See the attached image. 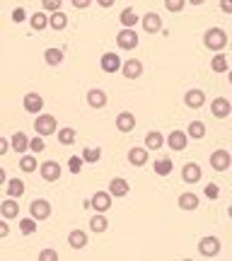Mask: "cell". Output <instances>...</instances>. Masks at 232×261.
<instances>
[{
    "mask_svg": "<svg viewBox=\"0 0 232 261\" xmlns=\"http://www.w3.org/2000/svg\"><path fill=\"white\" fill-rule=\"evenodd\" d=\"M8 232H10V227L3 222V225H0V237H8Z\"/></svg>",
    "mask_w": 232,
    "mask_h": 261,
    "instance_id": "cell-49",
    "label": "cell"
},
{
    "mask_svg": "<svg viewBox=\"0 0 232 261\" xmlns=\"http://www.w3.org/2000/svg\"><path fill=\"white\" fill-rule=\"evenodd\" d=\"M128 162L133 167H143L148 162V148H131L128 150Z\"/></svg>",
    "mask_w": 232,
    "mask_h": 261,
    "instance_id": "cell-16",
    "label": "cell"
},
{
    "mask_svg": "<svg viewBox=\"0 0 232 261\" xmlns=\"http://www.w3.org/2000/svg\"><path fill=\"white\" fill-rule=\"evenodd\" d=\"M167 145H169L172 150H184V148H186V133H181V131H172L169 138H167Z\"/></svg>",
    "mask_w": 232,
    "mask_h": 261,
    "instance_id": "cell-19",
    "label": "cell"
},
{
    "mask_svg": "<svg viewBox=\"0 0 232 261\" xmlns=\"http://www.w3.org/2000/svg\"><path fill=\"white\" fill-rule=\"evenodd\" d=\"M0 213H3L5 218H17V215H20V206L15 203V198H8V201L0 206Z\"/></svg>",
    "mask_w": 232,
    "mask_h": 261,
    "instance_id": "cell-26",
    "label": "cell"
},
{
    "mask_svg": "<svg viewBox=\"0 0 232 261\" xmlns=\"http://www.w3.org/2000/svg\"><path fill=\"white\" fill-rule=\"evenodd\" d=\"M29 213H32V218L34 220H46L49 215H51V203L44 201V198H37V201L29 203Z\"/></svg>",
    "mask_w": 232,
    "mask_h": 261,
    "instance_id": "cell-5",
    "label": "cell"
},
{
    "mask_svg": "<svg viewBox=\"0 0 232 261\" xmlns=\"http://www.w3.org/2000/svg\"><path fill=\"white\" fill-rule=\"evenodd\" d=\"M87 104H90L92 109H102V107L107 104V92H102V90H90V92H87Z\"/></svg>",
    "mask_w": 232,
    "mask_h": 261,
    "instance_id": "cell-18",
    "label": "cell"
},
{
    "mask_svg": "<svg viewBox=\"0 0 232 261\" xmlns=\"http://www.w3.org/2000/svg\"><path fill=\"white\" fill-rule=\"evenodd\" d=\"M121 73L128 78V80H136V78H140V75H143V63H140V61H136V58H131V61H126V63H123Z\"/></svg>",
    "mask_w": 232,
    "mask_h": 261,
    "instance_id": "cell-11",
    "label": "cell"
},
{
    "mask_svg": "<svg viewBox=\"0 0 232 261\" xmlns=\"http://www.w3.org/2000/svg\"><path fill=\"white\" fill-rule=\"evenodd\" d=\"M123 63L121 58H119V54H104L102 56V70L104 73H116V70H121Z\"/></svg>",
    "mask_w": 232,
    "mask_h": 261,
    "instance_id": "cell-12",
    "label": "cell"
},
{
    "mask_svg": "<svg viewBox=\"0 0 232 261\" xmlns=\"http://www.w3.org/2000/svg\"><path fill=\"white\" fill-rule=\"evenodd\" d=\"M136 22H138V15L133 13L131 8H126V10L121 13V25H123V29H131L133 25H136Z\"/></svg>",
    "mask_w": 232,
    "mask_h": 261,
    "instance_id": "cell-31",
    "label": "cell"
},
{
    "mask_svg": "<svg viewBox=\"0 0 232 261\" xmlns=\"http://www.w3.org/2000/svg\"><path fill=\"white\" fill-rule=\"evenodd\" d=\"M58 143H61V145L75 143V131H73V128H61V131H58Z\"/></svg>",
    "mask_w": 232,
    "mask_h": 261,
    "instance_id": "cell-32",
    "label": "cell"
},
{
    "mask_svg": "<svg viewBox=\"0 0 232 261\" xmlns=\"http://www.w3.org/2000/svg\"><path fill=\"white\" fill-rule=\"evenodd\" d=\"M205 196H208V198H218L220 189L215 186V184H208V186H205Z\"/></svg>",
    "mask_w": 232,
    "mask_h": 261,
    "instance_id": "cell-44",
    "label": "cell"
},
{
    "mask_svg": "<svg viewBox=\"0 0 232 261\" xmlns=\"http://www.w3.org/2000/svg\"><path fill=\"white\" fill-rule=\"evenodd\" d=\"M109 193H111V196H126V193H128V181H126V179H121V177L111 179Z\"/></svg>",
    "mask_w": 232,
    "mask_h": 261,
    "instance_id": "cell-21",
    "label": "cell"
},
{
    "mask_svg": "<svg viewBox=\"0 0 232 261\" xmlns=\"http://www.w3.org/2000/svg\"><path fill=\"white\" fill-rule=\"evenodd\" d=\"M34 131L39 136H54L56 131H58V124H56V119L51 114H39L37 121H34Z\"/></svg>",
    "mask_w": 232,
    "mask_h": 261,
    "instance_id": "cell-2",
    "label": "cell"
},
{
    "mask_svg": "<svg viewBox=\"0 0 232 261\" xmlns=\"http://www.w3.org/2000/svg\"><path fill=\"white\" fill-rule=\"evenodd\" d=\"M29 150H34V152L44 150V136H37L34 140H29Z\"/></svg>",
    "mask_w": 232,
    "mask_h": 261,
    "instance_id": "cell-41",
    "label": "cell"
},
{
    "mask_svg": "<svg viewBox=\"0 0 232 261\" xmlns=\"http://www.w3.org/2000/svg\"><path fill=\"white\" fill-rule=\"evenodd\" d=\"M73 5H75L78 10H82V8H87L90 3H87V0H73Z\"/></svg>",
    "mask_w": 232,
    "mask_h": 261,
    "instance_id": "cell-48",
    "label": "cell"
},
{
    "mask_svg": "<svg viewBox=\"0 0 232 261\" xmlns=\"http://www.w3.org/2000/svg\"><path fill=\"white\" fill-rule=\"evenodd\" d=\"M22 193H25V184H22L20 179H10V181H8V196H10V198H20Z\"/></svg>",
    "mask_w": 232,
    "mask_h": 261,
    "instance_id": "cell-28",
    "label": "cell"
},
{
    "mask_svg": "<svg viewBox=\"0 0 232 261\" xmlns=\"http://www.w3.org/2000/svg\"><path fill=\"white\" fill-rule=\"evenodd\" d=\"M210 68H213V73H227V58H225V54H215V56H213Z\"/></svg>",
    "mask_w": 232,
    "mask_h": 261,
    "instance_id": "cell-29",
    "label": "cell"
},
{
    "mask_svg": "<svg viewBox=\"0 0 232 261\" xmlns=\"http://www.w3.org/2000/svg\"><path fill=\"white\" fill-rule=\"evenodd\" d=\"M99 157H102V150H99V148H87V150H82V160H85V162H99Z\"/></svg>",
    "mask_w": 232,
    "mask_h": 261,
    "instance_id": "cell-36",
    "label": "cell"
},
{
    "mask_svg": "<svg viewBox=\"0 0 232 261\" xmlns=\"http://www.w3.org/2000/svg\"><path fill=\"white\" fill-rule=\"evenodd\" d=\"M198 251H201L203 256H218L220 254V239L218 237H203V239L198 242Z\"/></svg>",
    "mask_w": 232,
    "mask_h": 261,
    "instance_id": "cell-6",
    "label": "cell"
},
{
    "mask_svg": "<svg viewBox=\"0 0 232 261\" xmlns=\"http://www.w3.org/2000/svg\"><path fill=\"white\" fill-rule=\"evenodd\" d=\"M90 203H92V208H95L97 213H107L111 208V193L107 191H97L92 198H90Z\"/></svg>",
    "mask_w": 232,
    "mask_h": 261,
    "instance_id": "cell-8",
    "label": "cell"
},
{
    "mask_svg": "<svg viewBox=\"0 0 232 261\" xmlns=\"http://www.w3.org/2000/svg\"><path fill=\"white\" fill-rule=\"evenodd\" d=\"M49 27L51 29H56V32H61V29H66L68 27V17L63 13H56V15H51L49 17Z\"/></svg>",
    "mask_w": 232,
    "mask_h": 261,
    "instance_id": "cell-25",
    "label": "cell"
},
{
    "mask_svg": "<svg viewBox=\"0 0 232 261\" xmlns=\"http://www.w3.org/2000/svg\"><path fill=\"white\" fill-rule=\"evenodd\" d=\"M20 169H22V172H34V169H37V160H34V155H25V157L20 160Z\"/></svg>",
    "mask_w": 232,
    "mask_h": 261,
    "instance_id": "cell-37",
    "label": "cell"
},
{
    "mask_svg": "<svg viewBox=\"0 0 232 261\" xmlns=\"http://www.w3.org/2000/svg\"><path fill=\"white\" fill-rule=\"evenodd\" d=\"M203 44H205V49H210V51H222L227 46V34L220 27H213L203 34Z\"/></svg>",
    "mask_w": 232,
    "mask_h": 261,
    "instance_id": "cell-1",
    "label": "cell"
},
{
    "mask_svg": "<svg viewBox=\"0 0 232 261\" xmlns=\"http://www.w3.org/2000/svg\"><path fill=\"white\" fill-rule=\"evenodd\" d=\"M10 145H13L10 140H0V152H8L10 150Z\"/></svg>",
    "mask_w": 232,
    "mask_h": 261,
    "instance_id": "cell-47",
    "label": "cell"
},
{
    "mask_svg": "<svg viewBox=\"0 0 232 261\" xmlns=\"http://www.w3.org/2000/svg\"><path fill=\"white\" fill-rule=\"evenodd\" d=\"M179 208H181V210H196V208H198V196L191 191L181 193V196H179Z\"/></svg>",
    "mask_w": 232,
    "mask_h": 261,
    "instance_id": "cell-20",
    "label": "cell"
},
{
    "mask_svg": "<svg viewBox=\"0 0 232 261\" xmlns=\"http://www.w3.org/2000/svg\"><path fill=\"white\" fill-rule=\"evenodd\" d=\"M39 174H41V179H46V181H56V179H61V165L54 162V160H46V162L39 167Z\"/></svg>",
    "mask_w": 232,
    "mask_h": 261,
    "instance_id": "cell-7",
    "label": "cell"
},
{
    "mask_svg": "<svg viewBox=\"0 0 232 261\" xmlns=\"http://www.w3.org/2000/svg\"><path fill=\"white\" fill-rule=\"evenodd\" d=\"M25 109L32 111V114H39L44 109V99H41L39 92H27L25 95Z\"/></svg>",
    "mask_w": 232,
    "mask_h": 261,
    "instance_id": "cell-13",
    "label": "cell"
},
{
    "mask_svg": "<svg viewBox=\"0 0 232 261\" xmlns=\"http://www.w3.org/2000/svg\"><path fill=\"white\" fill-rule=\"evenodd\" d=\"M232 165V157L227 150H213L210 155V167L215 169V172H225V169H230Z\"/></svg>",
    "mask_w": 232,
    "mask_h": 261,
    "instance_id": "cell-3",
    "label": "cell"
},
{
    "mask_svg": "<svg viewBox=\"0 0 232 261\" xmlns=\"http://www.w3.org/2000/svg\"><path fill=\"white\" fill-rule=\"evenodd\" d=\"M44 61H46L49 66H58V63H63V51H61V49H46Z\"/></svg>",
    "mask_w": 232,
    "mask_h": 261,
    "instance_id": "cell-27",
    "label": "cell"
},
{
    "mask_svg": "<svg viewBox=\"0 0 232 261\" xmlns=\"http://www.w3.org/2000/svg\"><path fill=\"white\" fill-rule=\"evenodd\" d=\"M90 227H92V232H104V230L109 227V222H107V218H104L102 213H97L95 218L90 220Z\"/></svg>",
    "mask_w": 232,
    "mask_h": 261,
    "instance_id": "cell-30",
    "label": "cell"
},
{
    "mask_svg": "<svg viewBox=\"0 0 232 261\" xmlns=\"http://www.w3.org/2000/svg\"><path fill=\"white\" fill-rule=\"evenodd\" d=\"M205 102V95L201 90H189L186 95H184V104L186 107H191V109H198V107H203Z\"/></svg>",
    "mask_w": 232,
    "mask_h": 261,
    "instance_id": "cell-15",
    "label": "cell"
},
{
    "mask_svg": "<svg viewBox=\"0 0 232 261\" xmlns=\"http://www.w3.org/2000/svg\"><path fill=\"white\" fill-rule=\"evenodd\" d=\"M230 218H232V206H230Z\"/></svg>",
    "mask_w": 232,
    "mask_h": 261,
    "instance_id": "cell-50",
    "label": "cell"
},
{
    "mask_svg": "<svg viewBox=\"0 0 232 261\" xmlns=\"http://www.w3.org/2000/svg\"><path fill=\"white\" fill-rule=\"evenodd\" d=\"M58 8H61V3H56V0H46V3H44V10H49V13H61V10H58Z\"/></svg>",
    "mask_w": 232,
    "mask_h": 261,
    "instance_id": "cell-43",
    "label": "cell"
},
{
    "mask_svg": "<svg viewBox=\"0 0 232 261\" xmlns=\"http://www.w3.org/2000/svg\"><path fill=\"white\" fill-rule=\"evenodd\" d=\"M189 136L191 138H203L205 136V126H203V121H193V124H189Z\"/></svg>",
    "mask_w": 232,
    "mask_h": 261,
    "instance_id": "cell-35",
    "label": "cell"
},
{
    "mask_svg": "<svg viewBox=\"0 0 232 261\" xmlns=\"http://www.w3.org/2000/svg\"><path fill=\"white\" fill-rule=\"evenodd\" d=\"M44 27H49V17H46L44 13L32 15V29H37V32H41Z\"/></svg>",
    "mask_w": 232,
    "mask_h": 261,
    "instance_id": "cell-34",
    "label": "cell"
},
{
    "mask_svg": "<svg viewBox=\"0 0 232 261\" xmlns=\"http://www.w3.org/2000/svg\"><path fill=\"white\" fill-rule=\"evenodd\" d=\"M162 143H164V138H162V133H157V131H150V133L145 136V148H148V150H160Z\"/></svg>",
    "mask_w": 232,
    "mask_h": 261,
    "instance_id": "cell-24",
    "label": "cell"
},
{
    "mask_svg": "<svg viewBox=\"0 0 232 261\" xmlns=\"http://www.w3.org/2000/svg\"><path fill=\"white\" fill-rule=\"evenodd\" d=\"M10 143H13V150H17V152H25V150H29V138L22 133V131H17L13 138H10Z\"/></svg>",
    "mask_w": 232,
    "mask_h": 261,
    "instance_id": "cell-23",
    "label": "cell"
},
{
    "mask_svg": "<svg viewBox=\"0 0 232 261\" xmlns=\"http://www.w3.org/2000/svg\"><path fill=\"white\" fill-rule=\"evenodd\" d=\"M116 44H119V49H123V51H131V49L138 46V34L133 29H121L116 34Z\"/></svg>",
    "mask_w": 232,
    "mask_h": 261,
    "instance_id": "cell-4",
    "label": "cell"
},
{
    "mask_svg": "<svg viewBox=\"0 0 232 261\" xmlns=\"http://www.w3.org/2000/svg\"><path fill=\"white\" fill-rule=\"evenodd\" d=\"M181 177L186 184H196L198 179H201V167L196 165V162H186L184 165V172H181Z\"/></svg>",
    "mask_w": 232,
    "mask_h": 261,
    "instance_id": "cell-17",
    "label": "cell"
},
{
    "mask_svg": "<svg viewBox=\"0 0 232 261\" xmlns=\"http://www.w3.org/2000/svg\"><path fill=\"white\" fill-rule=\"evenodd\" d=\"M230 85H232V73H230Z\"/></svg>",
    "mask_w": 232,
    "mask_h": 261,
    "instance_id": "cell-51",
    "label": "cell"
},
{
    "mask_svg": "<svg viewBox=\"0 0 232 261\" xmlns=\"http://www.w3.org/2000/svg\"><path fill=\"white\" fill-rule=\"evenodd\" d=\"M210 111H213V116H215V119H225V116L232 111V104L225 99V97H218V99H213Z\"/></svg>",
    "mask_w": 232,
    "mask_h": 261,
    "instance_id": "cell-10",
    "label": "cell"
},
{
    "mask_svg": "<svg viewBox=\"0 0 232 261\" xmlns=\"http://www.w3.org/2000/svg\"><path fill=\"white\" fill-rule=\"evenodd\" d=\"M25 17H27V13H25L22 8H17V10L13 13V20H15V22H25Z\"/></svg>",
    "mask_w": 232,
    "mask_h": 261,
    "instance_id": "cell-45",
    "label": "cell"
},
{
    "mask_svg": "<svg viewBox=\"0 0 232 261\" xmlns=\"http://www.w3.org/2000/svg\"><path fill=\"white\" fill-rule=\"evenodd\" d=\"M20 230H22V234H32L34 230H37V220H34V218L20 220Z\"/></svg>",
    "mask_w": 232,
    "mask_h": 261,
    "instance_id": "cell-38",
    "label": "cell"
},
{
    "mask_svg": "<svg viewBox=\"0 0 232 261\" xmlns=\"http://www.w3.org/2000/svg\"><path fill=\"white\" fill-rule=\"evenodd\" d=\"M39 259L41 261H56V259H58V254H56L54 249H44V251L39 254Z\"/></svg>",
    "mask_w": 232,
    "mask_h": 261,
    "instance_id": "cell-42",
    "label": "cell"
},
{
    "mask_svg": "<svg viewBox=\"0 0 232 261\" xmlns=\"http://www.w3.org/2000/svg\"><path fill=\"white\" fill-rule=\"evenodd\" d=\"M172 172V160H157L155 162V174L157 177H167Z\"/></svg>",
    "mask_w": 232,
    "mask_h": 261,
    "instance_id": "cell-33",
    "label": "cell"
},
{
    "mask_svg": "<svg viewBox=\"0 0 232 261\" xmlns=\"http://www.w3.org/2000/svg\"><path fill=\"white\" fill-rule=\"evenodd\" d=\"M136 128V116L131 114V111H121L119 116H116V131H121V133H131Z\"/></svg>",
    "mask_w": 232,
    "mask_h": 261,
    "instance_id": "cell-9",
    "label": "cell"
},
{
    "mask_svg": "<svg viewBox=\"0 0 232 261\" xmlns=\"http://www.w3.org/2000/svg\"><path fill=\"white\" fill-rule=\"evenodd\" d=\"M184 5H186L184 0H167V3H164V8H167L169 13H179V10H181Z\"/></svg>",
    "mask_w": 232,
    "mask_h": 261,
    "instance_id": "cell-40",
    "label": "cell"
},
{
    "mask_svg": "<svg viewBox=\"0 0 232 261\" xmlns=\"http://www.w3.org/2000/svg\"><path fill=\"white\" fill-rule=\"evenodd\" d=\"M68 244H70L73 249L87 247V234L82 232V230H73V232L68 234Z\"/></svg>",
    "mask_w": 232,
    "mask_h": 261,
    "instance_id": "cell-22",
    "label": "cell"
},
{
    "mask_svg": "<svg viewBox=\"0 0 232 261\" xmlns=\"http://www.w3.org/2000/svg\"><path fill=\"white\" fill-rule=\"evenodd\" d=\"M220 10H222V13H227V15H232V0H222V3H220Z\"/></svg>",
    "mask_w": 232,
    "mask_h": 261,
    "instance_id": "cell-46",
    "label": "cell"
},
{
    "mask_svg": "<svg viewBox=\"0 0 232 261\" xmlns=\"http://www.w3.org/2000/svg\"><path fill=\"white\" fill-rule=\"evenodd\" d=\"M143 29L148 32V34H157L160 29H162V20H160V15L155 13H148L143 17Z\"/></svg>",
    "mask_w": 232,
    "mask_h": 261,
    "instance_id": "cell-14",
    "label": "cell"
},
{
    "mask_svg": "<svg viewBox=\"0 0 232 261\" xmlns=\"http://www.w3.org/2000/svg\"><path fill=\"white\" fill-rule=\"evenodd\" d=\"M82 162H85L82 157H78V155H73V157L68 160V169L73 172V174H80V172H82Z\"/></svg>",
    "mask_w": 232,
    "mask_h": 261,
    "instance_id": "cell-39",
    "label": "cell"
}]
</instances>
